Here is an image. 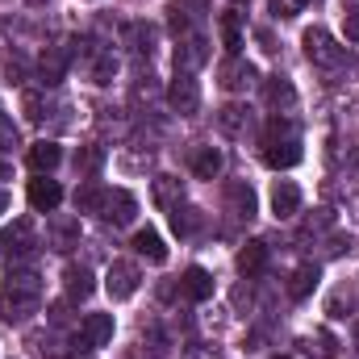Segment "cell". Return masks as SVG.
<instances>
[{"label":"cell","instance_id":"cell-1","mask_svg":"<svg viewBox=\"0 0 359 359\" xmlns=\"http://www.w3.org/2000/svg\"><path fill=\"white\" fill-rule=\"evenodd\" d=\"M42 305V280L34 268H13L0 292V318L4 322H25Z\"/></svg>","mask_w":359,"mask_h":359},{"label":"cell","instance_id":"cell-2","mask_svg":"<svg viewBox=\"0 0 359 359\" xmlns=\"http://www.w3.org/2000/svg\"><path fill=\"white\" fill-rule=\"evenodd\" d=\"M305 55H309V63H318V67H343L347 63V50L322 29V25H313V29H305Z\"/></svg>","mask_w":359,"mask_h":359},{"label":"cell","instance_id":"cell-3","mask_svg":"<svg viewBox=\"0 0 359 359\" xmlns=\"http://www.w3.org/2000/svg\"><path fill=\"white\" fill-rule=\"evenodd\" d=\"M138 284H142V271H138V264H130V259H113L109 271H104V292L113 301H130L138 292Z\"/></svg>","mask_w":359,"mask_h":359},{"label":"cell","instance_id":"cell-4","mask_svg":"<svg viewBox=\"0 0 359 359\" xmlns=\"http://www.w3.org/2000/svg\"><path fill=\"white\" fill-rule=\"evenodd\" d=\"M96 213H100L109 226H130L134 213H138V201H134V192H126V188H104Z\"/></svg>","mask_w":359,"mask_h":359},{"label":"cell","instance_id":"cell-5","mask_svg":"<svg viewBox=\"0 0 359 359\" xmlns=\"http://www.w3.org/2000/svg\"><path fill=\"white\" fill-rule=\"evenodd\" d=\"M168 104L176 109L180 117H192L201 109V84L188 76V72H176V80L168 84Z\"/></svg>","mask_w":359,"mask_h":359},{"label":"cell","instance_id":"cell-6","mask_svg":"<svg viewBox=\"0 0 359 359\" xmlns=\"http://www.w3.org/2000/svg\"><path fill=\"white\" fill-rule=\"evenodd\" d=\"M113 339V313H88L80 322V334H76V347L80 351H96Z\"/></svg>","mask_w":359,"mask_h":359},{"label":"cell","instance_id":"cell-7","mask_svg":"<svg viewBox=\"0 0 359 359\" xmlns=\"http://www.w3.org/2000/svg\"><path fill=\"white\" fill-rule=\"evenodd\" d=\"M217 84H222L226 92H247L251 84H255V67L243 63L238 55H230V59L217 67Z\"/></svg>","mask_w":359,"mask_h":359},{"label":"cell","instance_id":"cell-8","mask_svg":"<svg viewBox=\"0 0 359 359\" xmlns=\"http://www.w3.org/2000/svg\"><path fill=\"white\" fill-rule=\"evenodd\" d=\"M264 163H268V168H276V172L297 168V163H301V142H297V134L268 142V147H264Z\"/></svg>","mask_w":359,"mask_h":359},{"label":"cell","instance_id":"cell-9","mask_svg":"<svg viewBox=\"0 0 359 359\" xmlns=\"http://www.w3.org/2000/svg\"><path fill=\"white\" fill-rule=\"evenodd\" d=\"M59 201H63L59 180H50V176L29 180V205H34L38 213H55V209H59Z\"/></svg>","mask_w":359,"mask_h":359},{"label":"cell","instance_id":"cell-10","mask_svg":"<svg viewBox=\"0 0 359 359\" xmlns=\"http://www.w3.org/2000/svg\"><path fill=\"white\" fill-rule=\"evenodd\" d=\"M25 159H29V168H34L38 176H50V172L63 163V147H59V142H50V138H42V142H34V147H29V155H25Z\"/></svg>","mask_w":359,"mask_h":359},{"label":"cell","instance_id":"cell-11","mask_svg":"<svg viewBox=\"0 0 359 359\" xmlns=\"http://www.w3.org/2000/svg\"><path fill=\"white\" fill-rule=\"evenodd\" d=\"M297 209H301V188L292 180H276L271 184V213L276 217H297Z\"/></svg>","mask_w":359,"mask_h":359},{"label":"cell","instance_id":"cell-12","mask_svg":"<svg viewBox=\"0 0 359 359\" xmlns=\"http://www.w3.org/2000/svg\"><path fill=\"white\" fill-rule=\"evenodd\" d=\"M67 63H72V50L59 42V46H46V55H42V63H38V72H42V84H59L63 76H67Z\"/></svg>","mask_w":359,"mask_h":359},{"label":"cell","instance_id":"cell-13","mask_svg":"<svg viewBox=\"0 0 359 359\" xmlns=\"http://www.w3.org/2000/svg\"><path fill=\"white\" fill-rule=\"evenodd\" d=\"M205 59H209V42H205V38H196V34H192V38H184V42L176 46V72H188V76H192Z\"/></svg>","mask_w":359,"mask_h":359},{"label":"cell","instance_id":"cell-14","mask_svg":"<svg viewBox=\"0 0 359 359\" xmlns=\"http://www.w3.org/2000/svg\"><path fill=\"white\" fill-rule=\"evenodd\" d=\"M180 292H184L188 301H209V297H213V276L205 268H188L180 276Z\"/></svg>","mask_w":359,"mask_h":359},{"label":"cell","instance_id":"cell-15","mask_svg":"<svg viewBox=\"0 0 359 359\" xmlns=\"http://www.w3.org/2000/svg\"><path fill=\"white\" fill-rule=\"evenodd\" d=\"M50 247H55V251L80 247V217H55V222H50Z\"/></svg>","mask_w":359,"mask_h":359},{"label":"cell","instance_id":"cell-16","mask_svg":"<svg viewBox=\"0 0 359 359\" xmlns=\"http://www.w3.org/2000/svg\"><path fill=\"white\" fill-rule=\"evenodd\" d=\"M63 284H67V297L72 301H88L92 297V271L84 268V264H67V271H63Z\"/></svg>","mask_w":359,"mask_h":359},{"label":"cell","instance_id":"cell-17","mask_svg":"<svg viewBox=\"0 0 359 359\" xmlns=\"http://www.w3.org/2000/svg\"><path fill=\"white\" fill-rule=\"evenodd\" d=\"M217 126H222V134H243L251 126V109L247 104H222L217 109Z\"/></svg>","mask_w":359,"mask_h":359},{"label":"cell","instance_id":"cell-18","mask_svg":"<svg viewBox=\"0 0 359 359\" xmlns=\"http://www.w3.org/2000/svg\"><path fill=\"white\" fill-rule=\"evenodd\" d=\"M134 251H138L142 259H151V264H163V259H168V247H163V238H159L151 226L134 234Z\"/></svg>","mask_w":359,"mask_h":359},{"label":"cell","instance_id":"cell-19","mask_svg":"<svg viewBox=\"0 0 359 359\" xmlns=\"http://www.w3.org/2000/svg\"><path fill=\"white\" fill-rule=\"evenodd\" d=\"M264 264H268V243L251 238V243L238 251V271H243V276H255V271H264Z\"/></svg>","mask_w":359,"mask_h":359},{"label":"cell","instance_id":"cell-20","mask_svg":"<svg viewBox=\"0 0 359 359\" xmlns=\"http://www.w3.org/2000/svg\"><path fill=\"white\" fill-rule=\"evenodd\" d=\"M264 96H268L271 109H288V104L297 100V88H292L284 76H268V80H264Z\"/></svg>","mask_w":359,"mask_h":359},{"label":"cell","instance_id":"cell-21","mask_svg":"<svg viewBox=\"0 0 359 359\" xmlns=\"http://www.w3.org/2000/svg\"><path fill=\"white\" fill-rule=\"evenodd\" d=\"M192 172L201 180H217V172H222V151L217 147H201L192 155Z\"/></svg>","mask_w":359,"mask_h":359},{"label":"cell","instance_id":"cell-22","mask_svg":"<svg viewBox=\"0 0 359 359\" xmlns=\"http://www.w3.org/2000/svg\"><path fill=\"white\" fill-rule=\"evenodd\" d=\"M180 196H184V188H180L176 176H159L155 180V205H159V209H176Z\"/></svg>","mask_w":359,"mask_h":359},{"label":"cell","instance_id":"cell-23","mask_svg":"<svg viewBox=\"0 0 359 359\" xmlns=\"http://www.w3.org/2000/svg\"><path fill=\"white\" fill-rule=\"evenodd\" d=\"M222 42H226V50H230V55H238V46H243V29H238V0H234V8H230V13H222Z\"/></svg>","mask_w":359,"mask_h":359},{"label":"cell","instance_id":"cell-24","mask_svg":"<svg viewBox=\"0 0 359 359\" xmlns=\"http://www.w3.org/2000/svg\"><path fill=\"white\" fill-rule=\"evenodd\" d=\"M100 168H104V147L92 142V147H80V151H76V172H80V176H96Z\"/></svg>","mask_w":359,"mask_h":359},{"label":"cell","instance_id":"cell-25","mask_svg":"<svg viewBox=\"0 0 359 359\" xmlns=\"http://www.w3.org/2000/svg\"><path fill=\"white\" fill-rule=\"evenodd\" d=\"M172 230H176L180 238L196 234V230H201V213H196L192 205H176V209H172Z\"/></svg>","mask_w":359,"mask_h":359},{"label":"cell","instance_id":"cell-26","mask_svg":"<svg viewBox=\"0 0 359 359\" xmlns=\"http://www.w3.org/2000/svg\"><path fill=\"white\" fill-rule=\"evenodd\" d=\"M318 276H322V271L313 268V264H305V268H297V271H292V284H288V292H292L297 301H301V297H309V292L318 288Z\"/></svg>","mask_w":359,"mask_h":359},{"label":"cell","instance_id":"cell-27","mask_svg":"<svg viewBox=\"0 0 359 359\" xmlns=\"http://www.w3.org/2000/svg\"><path fill=\"white\" fill-rule=\"evenodd\" d=\"M230 201H234V213L238 217H255V192L247 184H234L230 188Z\"/></svg>","mask_w":359,"mask_h":359},{"label":"cell","instance_id":"cell-28","mask_svg":"<svg viewBox=\"0 0 359 359\" xmlns=\"http://www.w3.org/2000/svg\"><path fill=\"white\" fill-rule=\"evenodd\" d=\"M130 42H134L138 55H151V50H155V25H142V21L130 25Z\"/></svg>","mask_w":359,"mask_h":359},{"label":"cell","instance_id":"cell-29","mask_svg":"<svg viewBox=\"0 0 359 359\" xmlns=\"http://www.w3.org/2000/svg\"><path fill=\"white\" fill-rule=\"evenodd\" d=\"M113 76H117V59L113 55H100L92 63V84H113Z\"/></svg>","mask_w":359,"mask_h":359},{"label":"cell","instance_id":"cell-30","mask_svg":"<svg viewBox=\"0 0 359 359\" xmlns=\"http://www.w3.org/2000/svg\"><path fill=\"white\" fill-rule=\"evenodd\" d=\"M100 192H104V188H80V192H76V209L96 213V209H100Z\"/></svg>","mask_w":359,"mask_h":359},{"label":"cell","instance_id":"cell-31","mask_svg":"<svg viewBox=\"0 0 359 359\" xmlns=\"http://www.w3.org/2000/svg\"><path fill=\"white\" fill-rule=\"evenodd\" d=\"M13 147H21V138H17V126L0 113V151H13Z\"/></svg>","mask_w":359,"mask_h":359},{"label":"cell","instance_id":"cell-32","mask_svg":"<svg viewBox=\"0 0 359 359\" xmlns=\"http://www.w3.org/2000/svg\"><path fill=\"white\" fill-rule=\"evenodd\" d=\"M21 109H25L29 121H42V96H38V92H25V96H21Z\"/></svg>","mask_w":359,"mask_h":359},{"label":"cell","instance_id":"cell-33","mask_svg":"<svg viewBox=\"0 0 359 359\" xmlns=\"http://www.w3.org/2000/svg\"><path fill=\"white\" fill-rule=\"evenodd\" d=\"M343 29H347L351 42H359V8H347V13H343Z\"/></svg>","mask_w":359,"mask_h":359},{"label":"cell","instance_id":"cell-34","mask_svg":"<svg viewBox=\"0 0 359 359\" xmlns=\"http://www.w3.org/2000/svg\"><path fill=\"white\" fill-rule=\"evenodd\" d=\"M271 8H276V17H297L301 0H271Z\"/></svg>","mask_w":359,"mask_h":359},{"label":"cell","instance_id":"cell-35","mask_svg":"<svg viewBox=\"0 0 359 359\" xmlns=\"http://www.w3.org/2000/svg\"><path fill=\"white\" fill-rule=\"evenodd\" d=\"M347 313H351V301H343V292L330 297V318H347Z\"/></svg>","mask_w":359,"mask_h":359},{"label":"cell","instance_id":"cell-36","mask_svg":"<svg viewBox=\"0 0 359 359\" xmlns=\"http://www.w3.org/2000/svg\"><path fill=\"white\" fill-rule=\"evenodd\" d=\"M0 213H8V192L0 188Z\"/></svg>","mask_w":359,"mask_h":359},{"label":"cell","instance_id":"cell-37","mask_svg":"<svg viewBox=\"0 0 359 359\" xmlns=\"http://www.w3.org/2000/svg\"><path fill=\"white\" fill-rule=\"evenodd\" d=\"M0 180H13V168L8 163H0Z\"/></svg>","mask_w":359,"mask_h":359},{"label":"cell","instance_id":"cell-38","mask_svg":"<svg viewBox=\"0 0 359 359\" xmlns=\"http://www.w3.org/2000/svg\"><path fill=\"white\" fill-rule=\"evenodd\" d=\"M347 168H351V172H359V151L351 155V159H347Z\"/></svg>","mask_w":359,"mask_h":359},{"label":"cell","instance_id":"cell-39","mask_svg":"<svg viewBox=\"0 0 359 359\" xmlns=\"http://www.w3.org/2000/svg\"><path fill=\"white\" fill-rule=\"evenodd\" d=\"M29 4H46V0H29Z\"/></svg>","mask_w":359,"mask_h":359},{"label":"cell","instance_id":"cell-40","mask_svg":"<svg viewBox=\"0 0 359 359\" xmlns=\"http://www.w3.org/2000/svg\"><path fill=\"white\" fill-rule=\"evenodd\" d=\"M301 4H309V0H301Z\"/></svg>","mask_w":359,"mask_h":359},{"label":"cell","instance_id":"cell-41","mask_svg":"<svg viewBox=\"0 0 359 359\" xmlns=\"http://www.w3.org/2000/svg\"><path fill=\"white\" fill-rule=\"evenodd\" d=\"M280 359H284V355H280Z\"/></svg>","mask_w":359,"mask_h":359}]
</instances>
